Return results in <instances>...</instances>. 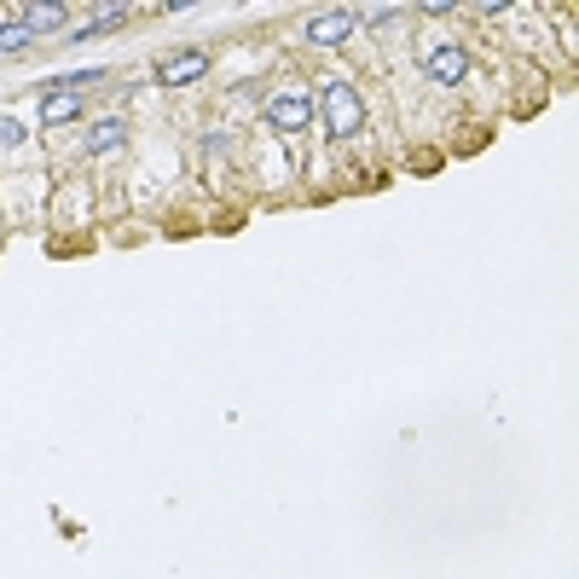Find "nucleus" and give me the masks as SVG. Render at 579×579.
I'll list each match as a JSON object with an SVG mask.
<instances>
[{"instance_id":"obj_1","label":"nucleus","mask_w":579,"mask_h":579,"mask_svg":"<svg viewBox=\"0 0 579 579\" xmlns=\"http://www.w3.org/2000/svg\"><path fill=\"white\" fill-rule=\"evenodd\" d=\"M319 116H325V134H331V139H354L359 128H365V99H359V87H348V82H325Z\"/></svg>"},{"instance_id":"obj_2","label":"nucleus","mask_w":579,"mask_h":579,"mask_svg":"<svg viewBox=\"0 0 579 579\" xmlns=\"http://www.w3.org/2000/svg\"><path fill=\"white\" fill-rule=\"evenodd\" d=\"M267 122L284 128V134H302L313 122V99L307 93H278V99H267Z\"/></svg>"},{"instance_id":"obj_3","label":"nucleus","mask_w":579,"mask_h":579,"mask_svg":"<svg viewBox=\"0 0 579 579\" xmlns=\"http://www.w3.org/2000/svg\"><path fill=\"white\" fill-rule=\"evenodd\" d=\"M359 18L354 12H342V6H331V12H313V18H307V41H313V47H336V41H348V29H354Z\"/></svg>"},{"instance_id":"obj_4","label":"nucleus","mask_w":579,"mask_h":579,"mask_svg":"<svg viewBox=\"0 0 579 579\" xmlns=\"http://www.w3.org/2000/svg\"><path fill=\"white\" fill-rule=\"evenodd\" d=\"M203 70H209L203 53H168L163 64H157V87H186V82H197Z\"/></svg>"},{"instance_id":"obj_5","label":"nucleus","mask_w":579,"mask_h":579,"mask_svg":"<svg viewBox=\"0 0 579 579\" xmlns=\"http://www.w3.org/2000/svg\"><path fill=\"white\" fill-rule=\"evenodd\" d=\"M18 24L29 29V35H53L58 24H70V6H18Z\"/></svg>"},{"instance_id":"obj_6","label":"nucleus","mask_w":579,"mask_h":579,"mask_svg":"<svg viewBox=\"0 0 579 579\" xmlns=\"http://www.w3.org/2000/svg\"><path fill=\"white\" fill-rule=\"evenodd\" d=\"M464 70H469L464 47H435V53H429V76H435V82H441V87L464 82Z\"/></svg>"},{"instance_id":"obj_7","label":"nucleus","mask_w":579,"mask_h":579,"mask_svg":"<svg viewBox=\"0 0 579 579\" xmlns=\"http://www.w3.org/2000/svg\"><path fill=\"white\" fill-rule=\"evenodd\" d=\"M82 116V99L76 93H41V128H64Z\"/></svg>"},{"instance_id":"obj_8","label":"nucleus","mask_w":579,"mask_h":579,"mask_svg":"<svg viewBox=\"0 0 579 579\" xmlns=\"http://www.w3.org/2000/svg\"><path fill=\"white\" fill-rule=\"evenodd\" d=\"M116 145H128V122H122V116H105V122L87 134V151L99 157V151H116Z\"/></svg>"},{"instance_id":"obj_9","label":"nucleus","mask_w":579,"mask_h":579,"mask_svg":"<svg viewBox=\"0 0 579 579\" xmlns=\"http://www.w3.org/2000/svg\"><path fill=\"white\" fill-rule=\"evenodd\" d=\"M122 18H128V6H99V12H93V24H87V29H76L70 41H93V35H105V29H116Z\"/></svg>"},{"instance_id":"obj_10","label":"nucleus","mask_w":579,"mask_h":579,"mask_svg":"<svg viewBox=\"0 0 579 579\" xmlns=\"http://www.w3.org/2000/svg\"><path fill=\"white\" fill-rule=\"evenodd\" d=\"M35 35H29L24 24H0V53H18V47H29Z\"/></svg>"},{"instance_id":"obj_11","label":"nucleus","mask_w":579,"mask_h":579,"mask_svg":"<svg viewBox=\"0 0 579 579\" xmlns=\"http://www.w3.org/2000/svg\"><path fill=\"white\" fill-rule=\"evenodd\" d=\"M0 145H6V151H12V145H24V128H18L12 116H0Z\"/></svg>"},{"instance_id":"obj_12","label":"nucleus","mask_w":579,"mask_h":579,"mask_svg":"<svg viewBox=\"0 0 579 579\" xmlns=\"http://www.w3.org/2000/svg\"><path fill=\"white\" fill-rule=\"evenodd\" d=\"M417 12H429V18H446V12H458V6H452V0H423Z\"/></svg>"}]
</instances>
